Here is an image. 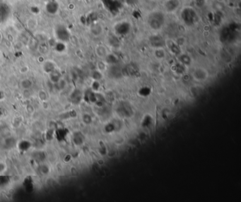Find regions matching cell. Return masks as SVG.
<instances>
[{
	"instance_id": "8992f818",
	"label": "cell",
	"mask_w": 241,
	"mask_h": 202,
	"mask_svg": "<svg viewBox=\"0 0 241 202\" xmlns=\"http://www.w3.org/2000/svg\"><path fill=\"white\" fill-rule=\"evenodd\" d=\"M193 77L195 80L204 81L208 77V73L206 70L202 68L196 69L193 72Z\"/></svg>"
},
{
	"instance_id": "30bf717a",
	"label": "cell",
	"mask_w": 241,
	"mask_h": 202,
	"mask_svg": "<svg viewBox=\"0 0 241 202\" xmlns=\"http://www.w3.org/2000/svg\"><path fill=\"white\" fill-rule=\"evenodd\" d=\"M179 60L181 64L184 66H189L191 64L192 60L191 57L187 54H179Z\"/></svg>"
},
{
	"instance_id": "3957f363",
	"label": "cell",
	"mask_w": 241,
	"mask_h": 202,
	"mask_svg": "<svg viewBox=\"0 0 241 202\" xmlns=\"http://www.w3.org/2000/svg\"><path fill=\"white\" fill-rule=\"evenodd\" d=\"M181 6V0H165L163 2V9L168 13L176 12L178 11Z\"/></svg>"
},
{
	"instance_id": "6da1fadb",
	"label": "cell",
	"mask_w": 241,
	"mask_h": 202,
	"mask_svg": "<svg viewBox=\"0 0 241 202\" xmlns=\"http://www.w3.org/2000/svg\"><path fill=\"white\" fill-rule=\"evenodd\" d=\"M166 23V17L163 11H154L147 17V24L150 29L158 31L163 28Z\"/></svg>"
},
{
	"instance_id": "7c38bea8",
	"label": "cell",
	"mask_w": 241,
	"mask_h": 202,
	"mask_svg": "<svg viewBox=\"0 0 241 202\" xmlns=\"http://www.w3.org/2000/svg\"><path fill=\"white\" fill-rule=\"evenodd\" d=\"M154 55L157 59H159V60H161V59L165 57L166 52L163 48V47H156V48H155Z\"/></svg>"
},
{
	"instance_id": "8fae6325",
	"label": "cell",
	"mask_w": 241,
	"mask_h": 202,
	"mask_svg": "<svg viewBox=\"0 0 241 202\" xmlns=\"http://www.w3.org/2000/svg\"><path fill=\"white\" fill-rule=\"evenodd\" d=\"M55 69H56L55 65L52 61H46L43 64V70L46 72V73L49 74Z\"/></svg>"
},
{
	"instance_id": "9a60e30c",
	"label": "cell",
	"mask_w": 241,
	"mask_h": 202,
	"mask_svg": "<svg viewBox=\"0 0 241 202\" xmlns=\"http://www.w3.org/2000/svg\"><path fill=\"white\" fill-rule=\"evenodd\" d=\"M149 1H156V0H149Z\"/></svg>"
},
{
	"instance_id": "9c48e42d",
	"label": "cell",
	"mask_w": 241,
	"mask_h": 202,
	"mask_svg": "<svg viewBox=\"0 0 241 202\" xmlns=\"http://www.w3.org/2000/svg\"><path fill=\"white\" fill-rule=\"evenodd\" d=\"M96 53L100 58H105L108 56V50L106 47L103 45H98L96 47Z\"/></svg>"
},
{
	"instance_id": "7a4b0ae2",
	"label": "cell",
	"mask_w": 241,
	"mask_h": 202,
	"mask_svg": "<svg viewBox=\"0 0 241 202\" xmlns=\"http://www.w3.org/2000/svg\"><path fill=\"white\" fill-rule=\"evenodd\" d=\"M181 17L185 24L192 25L195 24V21H197V16L194 9L192 7H186L182 11Z\"/></svg>"
},
{
	"instance_id": "5b68a950",
	"label": "cell",
	"mask_w": 241,
	"mask_h": 202,
	"mask_svg": "<svg viewBox=\"0 0 241 202\" xmlns=\"http://www.w3.org/2000/svg\"><path fill=\"white\" fill-rule=\"evenodd\" d=\"M90 32L94 37H99L104 32V28L100 23H96L90 27Z\"/></svg>"
},
{
	"instance_id": "52a82bcc",
	"label": "cell",
	"mask_w": 241,
	"mask_h": 202,
	"mask_svg": "<svg viewBox=\"0 0 241 202\" xmlns=\"http://www.w3.org/2000/svg\"><path fill=\"white\" fill-rule=\"evenodd\" d=\"M163 38L159 35H154L150 38V43L154 46L155 48L156 47H163V44H165V41H163Z\"/></svg>"
},
{
	"instance_id": "5bb4252c",
	"label": "cell",
	"mask_w": 241,
	"mask_h": 202,
	"mask_svg": "<svg viewBox=\"0 0 241 202\" xmlns=\"http://www.w3.org/2000/svg\"><path fill=\"white\" fill-rule=\"evenodd\" d=\"M2 34L1 32H0V42H2Z\"/></svg>"
},
{
	"instance_id": "ba28073f",
	"label": "cell",
	"mask_w": 241,
	"mask_h": 202,
	"mask_svg": "<svg viewBox=\"0 0 241 202\" xmlns=\"http://www.w3.org/2000/svg\"><path fill=\"white\" fill-rule=\"evenodd\" d=\"M48 75H49V81H50L53 83H54V84H57V83L59 82L60 79L62 78V74H61L60 72L58 71L57 69L50 72Z\"/></svg>"
},
{
	"instance_id": "4fadbf2b",
	"label": "cell",
	"mask_w": 241,
	"mask_h": 202,
	"mask_svg": "<svg viewBox=\"0 0 241 202\" xmlns=\"http://www.w3.org/2000/svg\"><path fill=\"white\" fill-rule=\"evenodd\" d=\"M21 85L23 88H25V89H28V88L32 87L33 82L31 79H24V80H22Z\"/></svg>"
},
{
	"instance_id": "277c9868",
	"label": "cell",
	"mask_w": 241,
	"mask_h": 202,
	"mask_svg": "<svg viewBox=\"0 0 241 202\" xmlns=\"http://www.w3.org/2000/svg\"><path fill=\"white\" fill-rule=\"evenodd\" d=\"M165 44L167 45L169 50L171 51V53L176 54V55H179L181 54V48H180V45L178 43L175 42L174 40L168 39L166 40L165 41Z\"/></svg>"
}]
</instances>
